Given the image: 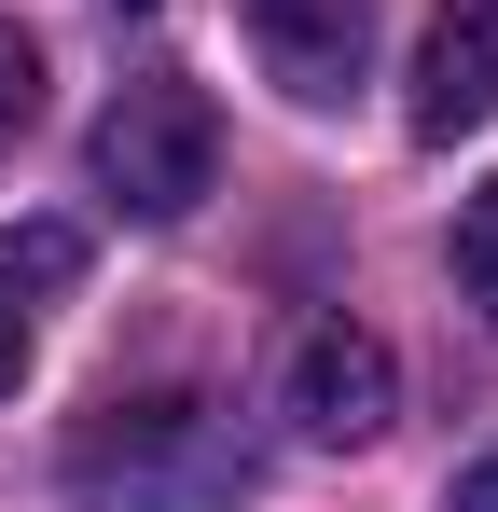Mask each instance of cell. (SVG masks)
<instances>
[{
	"mask_svg": "<svg viewBox=\"0 0 498 512\" xmlns=\"http://www.w3.org/2000/svg\"><path fill=\"white\" fill-rule=\"evenodd\" d=\"M457 291L485 305V333H498V180L471 194V208H457Z\"/></svg>",
	"mask_w": 498,
	"mask_h": 512,
	"instance_id": "cell-6",
	"label": "cell"
},
{
	"mask_svg": "<svg viewBox=\"0 0 498 512\" xmlns=\"http://www.w3.org/2000/svg\"><path fill=\"white\" fill-rule=\"evenodd\" d=\"M277 402H291L305 443H374V429L402 416V360H388V333H360V319H305Z\"/></svg>",
	"mask_w": 498,
	"mask_h": 512,
	"instance_id": "cell-3",
	"label": "cell"
},
{
	"mask_svg": "<svg viewBox=\"0 0 498 512\" xmlns=\"http://www.w3.org/2000/svg\"><path fill=\"white\" fill-rule=\"evenodd\" d=\"M249 56H263L277 97L332 111L360 84V56H374V0H249Z\"/></svg>",
	"mask_w": 498,
	"mask_h": 512,
	"instance_id": "cell-5",
	"label": "cell"
},
{
	"mask_svg": "<svg viewBox=\"0 0 498 512\" xmlns=\"http://www.w3.org/2000/svg\"><path fill=\"white\" fill-rule=\"evenodd\" d=\"M457 512H498V457H471V471H457Z\"/></svg>",
	"mask_w": 498,
	"mask_h": 512,
	"instance_id": "cell-9",
	"label": "cell"
},
{
	"mask_svg": "<svg viewBox=\"0 0 498 512\" xmlns=\"http://www.w3.org/2000/svg\"><path fill=\"white\" fill-rule=\"evenodd\" d=\"M83 485H125V499H249V457L208 429V402H111L83 429Z\"/></svg>",
	"mask_w": 498,
	"mask_h": 512,
	"instance_id": "cell-2",
	"label": "cell"
},
{
	"mask_svg": "<svg viewBox=\"0 0 498 512\" xmlns=\"http://www.w3.org/2000/svg\"><path fill=\"white\" fill-rule=\"evenodd\" d=\"M402 125L429 139V153H443V139H471V125H498V0H429Z\"/></svg>",
	"mask_w": 498,
	"mask_h": 512,
	"instance_id": "cell-4",
	"label": "cell"
},
{
	"mask_svg": "<svg viewBox=\"0 0 498 512\" xmlns=\"http://www.w3.org/2000/svg\"><path fill=\"white\" fill-rule=\"evenodd\" d=\"M14 388H28V291L0 277V402H14Z\"/></svg>",
	"mask_w": 498,
	"mask_h": 512,
	"instance_id": "cell-8",
	"label": "cell"
},
{
	"mask_svg": "<svg viewBox=\"0 0 498 512\" xmlns=\"http://www.w3.org/2000/svg\"><path fill=\"white\" fill-rule=\"evenodd\" d=\"M28 125H42V42H28V28H0V153H14Z\"/></svg>",
	"mask_w": 498,
	"mask_h": 512,
	"instance_id": "cell-7",
	"label": "cell"
},
{
	"mask_svg": "<svg viewBox=\"0 0 498 512\" xmlns=\"http://www.w3.org/2000/svg\"><path fill=\"white\" fill-rule=\"evenodd\" d=\"M97 194L125 208V222H194L208 194H222V111L208 84H125L97 111Z\"/></svg>",
	"mask_w": 498,
	"mask_h": 512,
	"instance_id": "cell-1",
	"label": "cell"
}]
</instances>
